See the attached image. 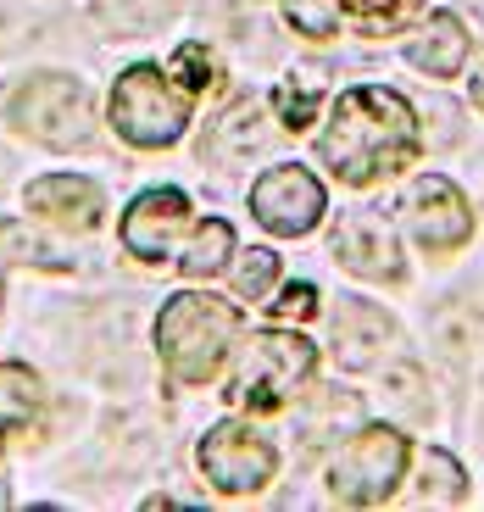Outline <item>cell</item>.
<instances>
[{"label": "cell", "instance_id": "6da1fadb", "mask_svg": "<svg viewBox=\"0 0 484 512\" xmlns=\"http://www.w3.org/2000/svg\"><path fill=\"white\" fill-rule=\"evenodd\" d=\"M318 156L351 190L379 184L401 167H412V156H418V112H412L407 95L384 90V84H357L334 101Z\"/></svg>", "mask_w": 484, "mask_h": 512}, {"label": "cell", "instance_id": "7a4b0ae2", "mask_svg": "<svg viewBox=\"0 0 484 512\" xmlns=\"http://www.w3.org/2000/svg\"><path fill=\"white\" fill-rule=\"evenodd\" d=\"M240 346V312L217 295L184 290L156 318V351L179 384H206L223 373V362Z\"/></svg>", "mask_w": 484, "mask_h": 512}, {"label": "cell", "instance_id": "3957f363", "mask_svg": "<svg viewBox=\"0 0 484 512\" xmlns=\"http://www.w3.org/2000/svg\"><path fill=\"white\" fill-rule=\"evenodd\" d=\"M312 373H318V346H312L306 334L262 329L251 346L240 351V362H234L229 401L245 412H273V407H284Z\"/></svg>", "mask_w": 484, "mask_h": 512}, {"label": "cell", "instance_id": "277c9868", "mask_svg": "<svg viewBox=\"0 0 484 512\" xmlns=\"http://www.w3.org/2000/svg\"><path fill=\"white\" fill-rule=\"evenodd\" d=\"M190 106H195V90H184L179 78H167L162 67L140 62V67H128V73L117 78L112 128L128 145H140V151H162V145H173L184 134Z\"/></svg>", "mask_w": 484, "mask_h": 512}, {"label": "cell", "instance_id": "5b68a950", "mask_svg": "<svg viewBox=\"0 0 484 512\" xmlns=\"http://www.w3.org/2000/svg\"><path fill=\"white\" fill-rule=\"evenodd\" d=\"M407 474V435L390 423H368L329 457V496L340 507H379Z\"/></svg>", "mask_w": 484, "mask_h": 512}, {"label": "cell", "instance_id": "8992f818", "mask_svg": "<svg viewBox=\"0 0 484 512\" xmlns=\"http://www.w3.org/2000/svg\"><path fill=\"white\" fill-rule=\"evenodd\" d=\"M12 117L17 128H28L39 145H56V151H73V145L90 140V90L78 78L62 73H45V78H28L23 90L12 95Z\"/></svg>", "mask_w": 484, "mask_h": 512}, {"label": "cell", "instance_id": "52a82bcc", "mask_svg": "<svg viewBox=\"0 0 484 512\" xmlns=\"http://www.w3.org/2000/svg\"><path fill=\"white\" fill-rule=\"evenodd\" d=\"M201 474L212 479L223 496H251L279 474V451L268 440L245 429V423H217L201 440Z\"/></svg>", "mask_w": 484, "mask_h": 512}, {"label": "cell", "instance_id": "ba28073f", "mask_svg": "<svg viewBox=\"0 0 484 512\" xmlns=\"http://www.w3.org/2000/svg\"><path fill=\"white\" fill-rule=\"evenodd\" d=\"M251 212H256V223H262V229L295 240V234L318 229V218L329 212V195H323L318 173H306V167L284 162V167H268V173L256 179Z\"/></svg>", "mask_w": 484, "mask_h": 512}, {"label": "cell", "instance_id": "9c48e42d", "mask_svg": "<svg viewBox=\"0 0 484 512\" xmlns=\"http://www.w3.org/2000/svg\"><path fill=\"white\" fill-rule=\"evenodd\" d=\"M401 218H407L412 240H418L423 251H434V256H446V251H457V245H468V234H473L468 195H462L451 179H440V173L412 179L407 201H401Z\"/></svg>", "mask_w": 484, "mask_h": 512}, {"label": "cell", "instance_id": "30bf717a", "mask_svg": "<svg viewBox=\"0 0 484 512\" xmlns=\"http://www.w3.org/2000/svg\"><path fill=\"white\" fill-rule=\"evenodd\" d=\"M190 229L195 218H190V195L184 190H145L123 212V245L140 262H173Z\"/></svg>", "mask_w": 484, "mask_h": 512}, {"label": "cell", "instance_id": "8fae6325", "mask_svg": "<svg viewBox=\"0 0 484 512\" xmlns=\"http://www.w3.org/2000/svg\"><path fill=\"white\" fill-rule=\"evenodd\" d=\"M334 256H340L351 273H362V279H401L407 273V262H401V240H395L390 218H379V212H345L340 223H334Z\"/></svg>", "mask_w": 484, "mask_h": 512}, {"label": "cell", "instance_id": "7c38bea8", "mask_svg": "<svg viewBox=\"0 0 484 512\" xmlns=\"http://www.w3.org/2000/svg\"><path fill=\"white\" fill-rule=\"evenodd\" d=\"M28 206L34 218L56 223V229H95L101 223V190L78 173H51V179H34L28 184Z\"/></svg>", "mask_w": 484, "mask_h": 512}, {"label": "cell", "instance_id": "4fadbf2b", "mask_svg": "<svg viewBox=\"0 0 484 512\" xmlns=\"http://www.w3.org/2000/svg\"><path fill=\"white\" fill-rule=\"evenodd\" d=\"M468 51H473L468 28H462V17H451V12H434L429 23L407 39V62L418 67V73H429V78H457L462 67H468Z\"/></svg>", "mask_w": 484, "mask_h": 512}, {"label": "cell", "instance_id": "5bb4252c", "mask_svg": "<svg viewBox=\"0 0 484 512\" xmlns=\"http://www.w3.org/2000/svg\"><path fill=\"white\" fill-rule=\"evenodd\" d=\"M268 134H273V123H268V112H262V101H251V95H245V101L223 106V117L212 123L206 156H217V162L240 167V162H251V156H262Z\"/></svg>", "mask_w": 484, "mask_h": 512}, {"label": "cell", "instance_id": "9a60e30c", "mask_svg": "<svg viewBox=\"0 0 484 512\" xmlns=\"http://www.w3.org/2000/svg\"><path fill=\"white\" fill-rule=\"evenodd\" d=\"M395 340V323L390 312L379 307H362V301H345L340 312H334V346H340V357L357 368V362H368L379 346H390Z\"/></svg>", "mask_w": 484, "mask_h": 512}, {"label": "cell", "instance_id": "2e32d148", "mask_svg": "<svg viewBox=\"0 0 484 512\" xmlns=\"http://www.w3.org/2000/svg\"><path fill=\"white\" fill-rule=\"evenodd\" d=\"M229 256H234V229L223 218H201L190 229V240L179 245V256H173V262H179L190 279H206V273H217Z\"/></svg>", "mask_w": 484, "mask_h": 512}, {"label": "cell", "instance_id": "e0dca14e", "mask_svg": "<svg viewBox=\"0 0 484 512\" xmlns=\"http://www.w3.org/2000/svg\"><path fill=\"white\" fill-rule=\"evenodd\" d=\"M468 496V479H462V468L446 457V451H423L418 457V485L407 490V501H418V507H457V501Z\"/></svg>", "mask_w": 484, "mask_h": 512}, {"label": "cell", "instance_id": "ac0fdd59", "mask_svg": "<svg viewBox=\"0 0 484 512\" xmlns=\"http://www.w3.org/2000/svg\"><path fill=\"white\" fill-rule=\"evenodd\" d=\"M95 17L112 34H151L173 17V0H95Z\"/></svg>", "mask_w": 484, "mask_h": 512}, {"label": "cell", "instance_id": "d6986e66", "mask_svg": "<svg viewBox=\"0 0 484 512\" xmlns=\"http://www.w3.org/2000/svg\"><path fill=\"white\" fill-rule=\"evenodd\" d=\"M418 6L423 0H340V12H351L368 34H390V28H401Z\"/></svg>", "mask_w": 484, "mask_h": 512}, {"label": "cell", "instance_id": "ffe728a7", "mask_svg": "<svg viewBox=\"0 0 484 512\" xmlns=\"http://www.w3.org/2000/svg\"><path fill=\"white\" fill-rule=\"evenodd\" d=\"M34 407H39L34 373H28V368H0V418L23 423V418H34Z\"/></svg>", "mask_w": 484, "mask_h": 512}, {"label": "cell", "instance_id": "44dd1931", "mask_svg": "<svg viewBox=\"0 0 484 512\" xmlns=\"http://www.w3.org/2000/svg\"><path fill=\"white\" fill-rule=\"evenodd\" d=\"M284 17H290V28L306 39H334V28H340L334 0H284Z\"/></svg>", "mask_w": 484, "mask_h": 512}, {"label": "cell", "instance_id": "7402d4cb", "mask_svg": "<svg viewBox=\"0 0 484 512\" xmlns=\"http://www.w3.org/2000/svg\"><path fill=\"white\" fill-rule=\"evenodd\" d=\"M273 284H279V256L273 251H245L240 268H234V290H240L245 301H256V295H268Z\"/></svg>", "mask_w": 484, "mask_h": 512}, {"label": "cell", "instance_id": "603a6c76", "mask_svg": "<svg viewBox=\"0 0 484 512\" xmlns=\"http://www.w3.org/2000/svg\"><path fill=\"white\" fill-rule=\"evenodd\" d=\"M312 112H318V90H312V84H279V90H273V117H279L290 134H301V128L312 123Z\"/></svg>", "mask_w": 484, "mask_h": 512}, {"label": "cell", "instance_id": "cb8c5ba5", "mask_svg": "<svg viewBox=\"0 0 484 512\" xmlns=\"http://www.w3.org/2000/svg\"><path fill=\"white\" fill-rule=\"evenodd\" d=\"M173 78H179L184 90H206V84H212V56H206V45H179Z\"/></svg>", "mask_w": 484, "mask_h": 512}, {"label": "cell", "instance_id": "d4e9b609", "mask_svg": "<svg viewBox=\"0 0 484 512\" xmlns=\"http://www.w3.org/2000/svg\"><path fill=\"white\" fill-rule=\"evenodd\" d=\"M318 312V290L312 284H284V295L273 301V318L279 323H306Z\"/></svg>", "mask_w": 484, "mask_h": 512}, {"label": "cell", "instance_id": "484cf974", "mask_svg": "<svg viewBox=\"0 0 484 512\" xmlns=\"http://www.w3.org/2000/svg\"><path fill=\"white\" fill-rule=\"evenodd\" d=\"M473 101L484 106V56H479V73H473Z\"/></svg>", "mask_w": 484, "mask_h": 512}, {"label": "cell", "instance_id": "4316f807", "mask_svg": "<svg viewBox=\"0 0 484 512\" xmlns=\"http://www.w3.org/2000/svg\"><path fill=\"white\" fill-rule=\"evenodd\" d=\"M6 429H12V423H6V418H0V446H6Z\"/></svg>", "mask_w": 484, "mask_h": 512}]
</instances>
